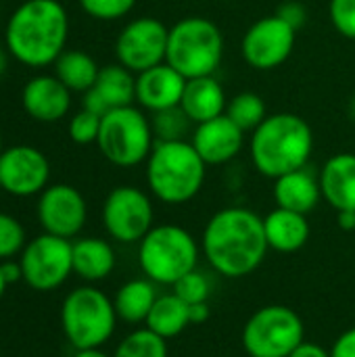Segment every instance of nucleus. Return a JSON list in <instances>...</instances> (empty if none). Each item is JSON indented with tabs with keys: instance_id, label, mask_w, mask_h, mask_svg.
<instances>
[{
	"instance_id": "obj_40",
	"label": "nucleus",
	"mask_w": 355,
	"mask_h": 357,
	"mask_svg": "<svg viewBox=\"0 0 355 357\" xmlns=\"http://www.w3.org/2000/svg\"><path fill=\"white\" fill-rule=\"evenodd\" d=\"M289 357H331V351H326L324 347L316 345V343H308L303 341Z\"/></svg>"
},
{
	"instance_id": "obj_47",
	"label": "nucleus",
	"mask_w": 355,
	"mask_h": 357,
	"mask_svg": "<svg viewBox=\"0 0 355 357\" xmlns=\"http://www.w3.org/2000/svg\"><path fill=\"white\" fill-rule=\"evenodd\" d=\"M2 151H4V144H2V136H0V155H2Z\"/></svg>"
},
{
	"instance_id": "obj_13",
	"label": "nucleus",
	"mask_w": 355,
	"mask_h": 357,
	"mask_svg": "<svg viewBox=\"0 0 355 357\" xmlns=\"http://www.w3.org/2000/svg\"><path fill=\"white\" fill-rule=\"evenodd\" d=\"M297 29L278 15L257 19L243 36L241 52L249 67L257 71H270L287 63L293 54Z\"/></svg>"
},
{
	"instance_id": "obj_29",
	"label": "nucleus",
	"mask_w": 355,
	"mask_h": 357,
	"mask_svg": "<svg viewBox=\"0 0 355 357\" xmlns=\"http://www.w3.org/2000/svg\"><path fill=\"white\" fill-rule=\"evenodd\" d=\"M113 357H167V341L144 326L123 337Z\"/></svg>"
},
{
	"instance_id": "obj_4",
	"label": "nucleus",
	"mask_w": 355,
	"mask_h": 357,
	"mask_svg": "<svg viewBox=\"0 0 355 357\" xmlns=\"http://www.w3.org/2000/svg\"><path fill=\"white\" fill-rule=\"evenodd\" d=\"M207 176V163L188 140L155 142L146 159V184L155 199L165 205L192 201Z\"/></svg>"
},
{
	"instance_id": "obj_27",
	"label": "nucleus",
	"mask_w": 355,
	"mask_h": 357,
	"mask_svg": "<svg viewBox=\"0 0 355 357\" xmlns=\"http://www.w3.org/2000/svg\"><path fill=\"white\" fill-rule=\"evenodd\" d=\"M100 67L96 61L84 50H63V54L54 61V75L71 90V92H88L94 88Z\"/></svg>"
},
{
	"instance_id": "obj_5",
	"label": "nucleus",
	"mask_w": 355,
	"mask_h": 357,
	"mask_svg": "<svg viewBox=\"0 0 355 357\" xmlns=\"http://www.w3.org/2000/svg\"><path fill=\"white\" fill-rule=\"evenodd\" d=\"M222 59L224 33L211 19L192 15L169 27L165 63L186 79L213 75L220 69Z\"/></svg>"
},
{
	"instance_id": "obj_46",
	"label": "nucleus",
	"mask_w": 355,
	"mask_h": 357,
	"mask_svg": "<svg viewBox=\"0 0 355 357\" xmlns=\"http://www.w3.org/2000/svg\"><path fill=\"white\" fill-rule=\"evenodd\" d=\"M352 115H354V119H355V98L352 100Z\"/></svg>"
},
{
	"instance_id": "obj_33",
	"label": "nucleus",
	"mask_w": 355,
	"mask_h": 357,
	"mask_svg": "<svg viewBox=\"0 0 355 357\" xmlns=\"http://www.w3.org/2000/svg\"><path fill=\"white\" fill-rule=\"evenodd\" d=\"M100 121L103 117L82 109L77 111L71 119H69V126H67V134L71 138V142L75 144H96L98 140V132H100Z\"/></svg>"
},
{
	"instance_id": "obj_32",
	"label": "nucleus",
	"mask_w": 355,
	"mask_h": 357,
	"mask_svg": "<svg viewBox=\"0 0 355 357\" xmlns=\"http://www.w3.org/2000/svg\"><path fill=\"white\" fill-rule=\"evenodd\" d=\"M174 293L182 301H186L188 305L207 303L209 301V295H211V284H209V278L203 272L192 270V272H188L186 276H182L174 284Z\"/></svg>"
},
{
	"instance_id": "obj_20",
	"label": "nucleus",
	"mask_w": 355,
	"mask_h": 357,
	"mask_svg": "<svg viewBox=\"0 0 355 357\" xmlns=\"http://www.w3.org/2000/svg\"><path fill=\"white\" fill-rule=\"evenodd\" d=\"M322 199L320 180L308 169H295L274 180V201L276 207L297 211V213H312Z\"/></svg>"
},
{
	"instance_id": "obj_23",
	"label": "nucleus",
	"mask_w": 355,
	"mask_h": 357,
	"mask_svg": "<svg viewBox=\"0 0 355 357\" xmlns=\"http://www.w3.org/2000/svg\"><path fill=\"white\" fill-rule=\"evenodd\" d=\"M117 257L109 241L98 236H84L73 243V274L84 282L94 284L111 276Z\"/></svg>"
},
{
	"instance_id": "obj_6",
	"label": "nucleus",
	"mask_w": 355,
	"mask_h": 357,
	"mask_svg": "<svg viewBox=\"0 0 355 357\" xmlns=\"http://www.w3.org/2000/svg\"><path fill=\"white\" fill-rule=\"evenodd\" d=\"M199 243L178 224H159L138 243L142 274L155 284L174 287L182 276L197 270Z\"/></svg>"
},
{
	"instance_id": "obj_9",
	"label": "nucleus",
	"mask_w": 355,
	"mask_h": 357,
	"mask_svg": "<svg viewBox=\"0 0 355 357\" xmlns=\"http://www.w3.org/2000/svg\"><path fill=\"white\" fill-rule=\"evenodd\" d=\"M303 341V320L287 305L257 310L243 328V347L249 357H289Z\"/></svg>"
},
{
	"instance_id": "obj_45",
	"label": "nucleus",
	"mask_w": 355,
	"mask_h": 357,
	"mask_svg": "<svg viewBox=\"0 0 355 357\" xmlns=\"http://www.w3.org/2000/svg\"><path fill=\"white\" fill-rule=\"evenodd\" d=\"M6 287H8V282L4 280V274H2V268H0V301H2V297H4Z\"/></svg>"
},
{
	"instance_id": "obj_25",
	"label": "nucleus",
	"mask_w": 355,
	"mask_h": 357,
	"mask_svg": "<svg viewBox=\"0 0 355 357\" xmlns=\"http://www.w3.org/2000/svg\"><path fill=\"white\" fill-rule=\"evenodd\" d=\"M144 326L165 341L182 335L190 326L188 303L182 301L176 293L159 295L149 318H146V322H144Z\"/></svg>"
},
{
	"instance_id": "obj_8",
	"label": "nucleus",
	"mask_w": 355,
	"mask_h": 357,
	"mask_svg": "<svg viewBox=\"0 0 355 357\" xmlns=\"http://www.w3.org/2000/svg\"><path fill=\"white\" fill-rule=\"evenodd\" d=\"M155 142L151 119L138 107H119L103 115L96 146L111 165L136 167L146 163Z\"/></svg>"
},
{
	"instance_id": "obj_28",
	"label": "nucleus",
	"mask_w": 355,
	"mask_h": 357,
	"mask_svg": "<svg viewBox=\"0 0 355 357\" xmlns=\"http://www.w3.org/2000/svg\"><path fill=\"white\" fill-rule=\"evenodd\" d=\"M226 115L247 134V132L257 130L266 121L268 107H266V100L259 94H255V92H241V94L228 98Z\"/></svg>"
},
{
	"instance_id": "obj_11",
	"label": "nucleus",
	"mask_w": 355,
	"mask_h": 357,
	"mask_svg": "<svg viewBox=\"0 0 355 357\" xmlns=\"http://www.w3.org/2000/svg\"><path fill=\"white\" fill-rule=\"evenodd\" d=\"M103 226L107 234L123 245L140 243L155 226L151 197L136 186L113 188L103 203Z\"/></svg>"
},
{
	"instance_id": "obj_24",
	"label": "nucleus",
	"mask_w": 355,
	"mask_h": 357,
	"mask_svg": "<svg viewBox=\"0 0 355 357\" xmlns=\"http://www.w3.org/2000/svg\"><path fill=\"white\" fill-rule=\"evenodd\" d=\"M157 289L155 282L149 278H136L128 280L119 287L115 293L113 305L117 312V318L128 324H144L155 301H157Z\"/></svg>"
},
{
	"instance_id": "obj_34",
	"label": "nucleus",
	"mask_w": 355,
	"mask_h": 357,
	"mask_svg": "<svg viewBox=\"0 0 355 357\" xmlns=\"http://www.w3.org/2000/svg\"><path fill=\"white\" fill-rule=\"evenodd\" d=\"M80 6L96 21H117L132 13L136 0H80Z\"/></svg>"
},
{
	"instance_id": "obj_43",
	"label": "nucleus",
	"mask_w": 355,
	"mask_h": 357,
	"mask_svg": "<svg viewBox=\"0 0 355 357\" xmlns=\"http://www.w3.org/2000/svg\"><path fill=\"white\" fill-rule=\"evenodd\" d=\"M73 357H111V356H107L100 347H94V349H77Z\"/></svg>"
},
{
	"instance_id": "obj_30",
	"label": "nucleus",
	"mask_w": 355,
	"mask_h": 357,
	"mask_svg": "<svg viewBox=\"0 0 355 357\" xmlns=\"http://www.w3.org/2000/svg\"><path fill=\"white\" fill-rule=\"evenodd\" d=\"M151 126L159 142H169V140H186L184 136L188 134L192 121L182 111V107H172V109L153 113Z\"/></svg>"
},
{
	"instance_id": "obj_12",
	"label": "nucleus",
	"mask_w": 355,
	"mask_h": 357,
	"mask_svg": "<svg viewBox=\"0 0 355 357\" xmlns=\"http://www.w3.org/2000/svg\"><path fill=\"white\" fill-rule=\"evenodd\" d=\"M169 29L155 17H136L119 31L115 40L117 63L132 73H142L165 63Z\"/></svg>"
},
{
	"instance_id": "obj_1",
	"label": "nucleus",
	"mask_w": 355,
	"mask_h": 357,
	"mask_svg": "<svg viewBox=\"0 0 355 357\" xmlns=\"http://www.w3.org/2000/svg\"><path fill=\"white\" fill-rule=\"evenodd\" d=\"M268 249L264 218L247 207L220 209L203 230V255L226 278H243L255 272Z\"/></svg>"
},
{
	"instance_id": "obj_31",
	"label": "nucleus",
	"mask_w": 355,
	"mask_h": 357,
	"mask_svg": "<svg viewBox=\"0 0 355 357\" xmlns=\"http://www.w3.org/2000/svg\"><path fill=\"white\" fill-rule=\"evenodd\" d=\"M27 245V234L23 224L10 213L0 211V261L21 255Z\"/></svg>"
},
{
	"instance_id": "obj_39",
	"label": "nucleus",
	"mask_w": 355,
	"mask_h": 357,
	"mask_svg": "<svg viewBox=\"0 0 355 357\" xmlns=\"http://www.w3.org/2000/svg\"><path fill=\"white\" fill-rule=\"evenodd\" d=\"M0 268H2V274H4V280L8 284H15L19 280H23V268H21V261L17 259H6V261H0Z\"/></svg>"
},
{
	"instance_id": "obj_21",
	"label": "nucleus",
	"mask_w": 355,
	"mask_h": 357,
	"mask_svg": "<svg viewBox=\"0 0 355 357\" xmlns=\"http://www.w3.org/2000/svg\"><path fill=\"white\" fill-rule=\"evenodd\" d=\"M226 105H228L226 92L213 75L186 79L180 107L195 126L224 115Z\"/></svg>"
},
{
	"instance_id": "obj_22",
	"label": "nucleus",
	"mask_w": 355,
	"mask_h": 357,
	"mask_svg": "<svg viewBox=\"0 0 355 357\" xmlns=\"http://www.w3.org/2000/svg\"><path fill=\"white\" fill-rule=\"evenodd\" d=\"M268 247L278 253H295L305 247L310 238L308 215L276 207L264 218Z\"/></svg>"
},
{
	"instance_id": "obj_2",
	"label": "nucleus",
	"mask_w": 355,
	"mask_h": 357,
	"mask_svg": "<svg viewBox=\"0 0 355 357\" xmlns=\"http://www.w3.org/2000/svg\"><path fill=\"white\" fill-rule=\"evenodd\" d=\"M69 38V15L59 0H25L6 21L8 54L31 69L54 65Z\"/></svg>"
},
{
	"instance_id": "obj_17",
	"label": "nucleus",
	"mask_w": 355,
	"mask_h": 357,
	"mask_svg": "<svg viewBox=\"0 0 355 357\" xmlns=\"http://www.w3.org/2000/svg\"><path fill=\"white\" fill-rule=\"evenodd\" d=\"M190 142L207 165H224L243 151L245 132L224 113L195 126Z\"/></svg>"
},
{
	"instance_id": "obj_37",
	"label": "nucleus",
	"mask_w": 355,
	"mask_h": 357,
	"mask_svg": "<svg viewBox=\"0 0 355 357\" xmlns=\"http://www.w3.org/2000/svg\"><path fill=\"white\" fill-rule=\"evenodd\" d=\"M331 357H355V326L345 331L333 345Z\"/></svg>"
},
{
	"instance_id": "obj_7",
	"label": "nucleus",
	"mask_w": 355,
	"mask_h": 357,
	"mask_svg": "<svg viewBox=\"0 0 355 357\" xmlns=\"http://www.w3.org/2000/svg\"><path fill=\"white\" fill-rule=\"evenodd\" d=\"M117 320L113 301L92 284L73 289L61 305V328L75 351L103 347L113 337Z\"/></svg>"
},
{
	"instance_id": "obj_36",
	"label": "nucleus",
	"mask_w": 355,
	"mask_h": 357,
	"mask_svg": "<svg viewBox=\"0 0 355 357\" xmlns=\"http://www.w3.org/2000/svg\"><path fill=\"white\" fill-rule=\"evenodd\" d=\"M278 17H282L289 25H293L297 31H299V27L305 23V8H303V4H299V2H285L280 8H278V13H276Z\"/></svg>"
},
{
	"instance_id": "obj_48",
	"label": "nucleus",
	"mask_w": 355,
	"mask_h": 357,
	"mask_svg": "<svg viewBox=\"0 0 355 357\" xmlns=\"http://www.w3.org/2000/svg\"><path fill=\"white\" fill-rule=\"evenodd\" d=\"M0 190H2V188H0Z\"/></svg>"
},
{
	"instance_id": "obj_42",
	"label": "nucleus",
	"mask_w": 355,
	"mask_h": 357,
	"mask_svg": "<svg viewBox=\"0 0 355 357\" xmlns=\"http://www.w3.org/2000/svg\"><path fill=\"white\" fill-rule=\"evenodd\" d=\"M337 222H339L341 230L352 232L355 230V211H337Z\"/></svg>"
},
{
	"instance_id": "obj_38",
	"label": "nucleus",
	"mask_w": 355,
	"mask_h": 357,
	"mask_svg": "<svg viewBox=\"0 0 355 357\" xmlns=\"http://www.w3.org/2000/svg\"><path fill=\"white\" fill-rule=\"evenodd\" d=\"M82 109H86V111H90V113H94V115H98V117H103V115L109 113L107 102L103 100V96H100L94 88H90L88 92H84Z\"/></svg>"
},
{
	"instance_id": "obj_35",
	"label": "nucleus",
	"mask_w": 355,
	"mask_h": 357,
	"mask_svg": "<svg viewBox=\"0 0 355 357\" xmlns=\"http://www.w3.org/2000/svg\"><path fill=\"white\" fill-rule=\"evenodd\" d=\"M328 17L343 38L355 40V0H331Z\"/></svg>"
},
{
	"instance_id": "obj_3",
	"label": "nucleus",
	"mask_w": 355,
	"mask_h": 357,
	"mask_svg": "<svg viewBox=\"0 0 355 357\" xmlns=\"http://www.w3.org/2000/svg\"><path fill=\"white\" fill-rule=\"evenodd\" d=\"M249 153L255 169L276 180L295 169L308 167L314 153L310 123L295 113H274L251 132Z\"/></svg>"
},
{
	"instance_id": "obj_41",
	"label": "nucleus",
	"mask_w": 355,
	"mask_h": 357,
	"mask_svg": "<svg viewBox=\"0 0 355 357\" xmlns=\"http://www.w3.org/2000/svg\"><path fill=\"white\" fill-rule=\"evenodd\" d=\"M209 301L207 303H195V305H188V316H190V324H203L209 320Z\"/></svg>"
},
{
	"instance_id": "obj_10",
	"label": "nucleus",
	"mask_w": 355,
	"mask_h": 357,
	"mask_svg": "<svg viewBox=\"0 0 355 357\" xmlns=\"http://www.w3.org/2000/svg\"><path fill=\"white\" fill-rule=\"evenodd\" d=\"M23 280L29 289L48 293L67 282L73 274V243L48 232L27 241L19 255Z\"/></svg>"
},
{
	"instance_id": "obj_19",
	"label": "nucleus",
	"mask_w": 355,
	"mask_h": 357,
	"mask_svg": "<svg viewBox=\"0 0 355 357\" xmlns=\"http://www.w3.org/2000/svg\"><path fill=\"white\" fill-rule=\"evenodd\" d=\"M322 199L335 211H355V155L337 153L320 169Z\"/></svg>"
},
{
	"instance_id": "obj_44",
	"label": "nucleus",
	"mask_w": 355,
	"mask_h": 357,
	"mask_svg": "<svg viewBox=\"0 0 355 357\" xmlns=\"http://www.w3.org/2000/svg\"><path fill=\"white\" fill-rule=\"evenodd\" d=\"M6 67H8V50L6 46H0V75L6 71Z\"/></svg>"
},
{
	"instance_id": "obj_18",
	"label": "nucleus",
	"mask_w": 355,
	"mask_h": 357,
	"mask_svg": "<svg viewBox=\"0 0 355 357\" xmlns=\"http://www.w3.org/2000/svg\"><path fill=\"white\" fill-rule=\"evenodd\" d=\"M184 88L186 77L169 63H161L136 75V102L151 113L180 107Z\"/></svg>"
},
{
	"instance_id": "obj_16",
	"label": "nucleus",
	"mask_w": 355,
	"mask_h": 357,
	"mask_svg": "<svg viewBox=\"0 0 355 357\" xmlns=\"http://www.w3.org/2000/svg\"><path fill=\"white\" fill-rule=\"evenodd\" d=\"M71 90L52 73H40L25 82L21 105L25 113L40 123H56L71 109Z\"/></svg>"
},
{
	"instance_id": "obj_15",
	"label": "nucleus",
	"mask_w": 355,
	"mask_h": 357,
	"mask_svg": "<svg viewBox=\"0 0 355 357\" xmlns=\"http://www.w3.org/2000/svg\"><path fill=\"white\" fill-rule=\"evenodd\" d=\"M50 180L48 157L29 144H13L0 155V188L10 197L40 195Z\"/></svg>"
},
{
	"instance_id": "obj_26",
	"label": "nucleus",
	"mask_w": 355,
	"mask_h": 357,
	"mask_svg": "<svg viewBox=\"0 0 355 357\" xmlns=\"http://www.w3.org/2000/svg\"><path fill=\"white\" fill-rule=\"evenodd\" d=\"M94 90L103 96L109 111L130 107L136 102V73H132L121 63L105 65L98 71Z\"/></svg>"
},
{
	"instance_id": "obj_14",
	"label": "nucleus",
	"mask_w": 355,
	"mask_h": 357,
	"mask_svg": "<svg viewBox=\"0 0 355 357\" xmlns=\"http://www.w3.org/2000/svg\"><path fill=\"white\" fill-rule=\"evenodd\" d=\"M36 215L44 232L75 238L88 220V205L84 195L71 184H48L38 195Z\"/></svg>"
}]
</instances>
